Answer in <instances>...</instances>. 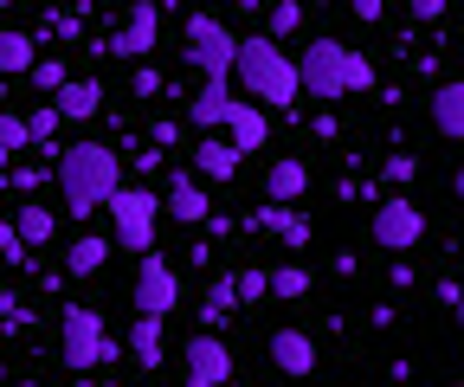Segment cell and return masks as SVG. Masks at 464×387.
<instances>
[{"label":"cell","mask_w":464,"mask_h":387,"mask_svg":"<svg viewBox=\"0 0 464 387\" xmlns=\"http://www.w3.org/2000/svg\"><path fill=\"white\" fill-rule=\"evenodd\" d=\"M52 181H58V200H65L72 219H91V213L110 207L116 188H123V161H116L110 142H72V149H58Z\"/></svg>","instance_id":"6da1fadb"},{"label":"cell","mask_w":464,"mask_h":387,"mask_svg":"<svg viewBox=\"0 0 464 387\" xmlns=\"http://www.w3.org/2000/svg\"><path fill=\"white\" fill-rule=\"evenodd\" d=\"M297 72H304V97H316V103H342L348 91H374V59L342 39H310L297 52Z\"/></svg>","instance_id":"7a4b0ae2"},{"label":"cell","mask_w":464,"mask_h":387,"mask_svg":"<svg viewBox=\"0 0 464 387\" xmlns=\"http://www.w3.org/2000/svg\"><path fill=\"white\" fill-rule=\"evenodd\" d=\"M232 78H239L258 103H297L304 97L297 59H284V39H271V33L239 39V65H232Z\"/></svg>","instance_id":"3957f363"},{"label":"cell","mask_w":464,"mask_h":387,"mask_svg":"<svg viewBox=\"0 0 464 387\" xmlns=\"http://www.w3.org/2000/svg\"><path fill=\"white\" fill-rule=\"evenodd\" d=\"M58 362H65L72 374H91V368L123 362L116 336L103 329V310H84V304H72V310H65V323H58Z\"/></svg>","instance_id":"277c9868"},{"label":"cell","mask_w":464,"mask_h":387,"mask_svg":"<svg viewBox=\"0 0 464 387\" xmlns=\"http://www.w3.org/2000/svg\"><path fill=\"white\" fill-rule=\"evenodd\" d=\"M161 213H168V200L161 194H149V188H116L110 194V227H116V246L123 252H155V227H161Z\"/></svg>","instance_id":"5b68a950"},{"label":"cell","mask_w":464,"mask_h":387,"mask_svg":"<svg viewBox=\"0 0 464 387\" xmlns=\"http://www.w3.org/2000/svg\"><path fill=\"white\" fill-rule=\"evenodd\" d=\"M181 59L200 72V78H232V65H239V39H232L226 20L213 14H194L188 33H181Z\"/></svg>","instance_id":"8992f818"},{"label":"cell","mask_w":464,"mask_h":387,"mask_svg":"<svg viewBox=\"0 0 464 387\" xmlns=\"http://www.w3.org/2000/svg\"><path fill=\"white\" fill-rule=\"evenodd\" d=\"M368 227H374V246H387V252H413V246L426 239V213H420V200H406V194H381Z\"/></svg>","instance_id":"52a82bcc"},{"label":"cell","mask_w":464,"mask_h":387,"mask_svg":"<svg viewBox=\"0 0 464 387\" xmlns=\"http://www.w3.org/2000/svg\"><path fill=\"white\" fill-rule=\"evenodd\" d=\"M174 304H181V278H174V265L161 252H142L136 285H130V310L136 316H168Z\"/></svg>","instance_id":"ba28073f"},{"label":"cell","mask_w":464,"mask_h":387,"mask_svg":"<svg viewBox=\"0 0 464 387\" xmlns=\"http://www.w3.org/2000/svg\"><path fill=\"white\" fill-rule=\"evenodd\" d=\"M181 381L188 387H232V349L213 336V329H200V336L181 343Z\"/></svg>","instance_id":"9c48e42d"},{"label":"cell","mask_w":464,"mask_h":387,"mask_svg":"<svg viewBox=\"0 0 464 387\" xmlns=\"http://www.w3.org/2000/svg\"><path fill=\"white\" fill-rule=\"evenodd\" d=\"M271 368H277L284 381H310V374H316V336H310V329H297V323L271 329Z\"/></svg>","instance_id":"30bf717a"},{"label":"cell","mask_w":464,"mask_h":387,"mask_svg":"<svg viewBox=\"0 0 464 387\" xmlns=\"http://www.w3.org/2000/svg\"><path fill=\"white\" fill-rule=\"evenodd\" d=\"M155 39H161L155 0H130V20H123V33H116V59H149Z\"/></svg>","instance_id":"8fae6325"},{"label":"cell","mask_w":464,"mask_h":387,"mask_svg":"<svg viewBox=\"0 0 464 387\" xmlns=\"http://www.w3.org/2000/svg\"><path fill=\"white\" fill-rule=\"evenodd\" d=\"M232 78H207L200 91H194V103H188V123L194 130H226V117H232Z\"/></svg>","instance_id":"7c38bea8"},{"label":"cell","mask_w":464,"mask_h":387,"mask_svg":"<svg viewBox=\"0 0 464 387\" xmlns=\"http://www.w3.org/2000/svg\"><path fill=\"white\" fill-rule=\"evenodd\" d=\"M239 142H232V136H200L194 142V175L200 181H232V175H239Z\"/></svg>","instance_id":"4fadbf2b"},{"label":"cell","mask_w":464,"mask_h":387,"mask_svg":"<svg viewBox=\"0 0 464 387\" xmlns=\"http://www.w3.org/2000/svg\"><path fill=\"white\" fill-rule=\"evenodd\" d=\"M304 188H310V169H304L297 155H277L271 169H265V194H271L277 207H297V200H304Z\"/></svg>","instance_id":"5bb4252c"},{"label":"cell","mask_w":464,"mask_h":387,"mask_svg":"<svg viewBox=\"0 0 464 387\" xmlns=\"http://www.w3.org/2000/svg\"><path fill=\"white\" fill-rule=\"evenodd\" d=\"M168 219H181V227H207V219H213L194 175H174V181H168Z\"/></svg>","instance_id":"9a60e30c"},{"label":"cell","mask_w":464,"mask_h":387,"mask_svg":"<svg viewBox=\"0 0 464 387\" xmlns=\"http://www.w3.org/2000/svg\"><path fill=\"white\" fill-rule=\"evenodd\" d=\"M52 103L65 110V123H91L97 110H103V84L97 78H65V91H58Z\"/></svg>","instance_id":"2e32d148"},{"label":"cell","mask_w":464,"mask_h":387,"mask_svg":"<svg viewBox=\"0 0 464 387\" xmlns=\"http://www.w3.org/2000/svg\"><path fill=\"white\" fill-rule=\"evenodd\" d=\"M432 130L451 136V142H464V78H451V84L432 91Z\"/></svg>","instance_id":"e0dca14e"},{"label":"cell","mask_w":464,"mask_h":387,"mask_svg":"<svg viewBox=\"0 0 464 387\" xmlns=\"http://www.w3.org/2000/svg\"><path fill=\"white\" fill-rule=\"evenodd\" d=\"M226 130H232V142H239V155H258L265 136H271V123H265V110H258V103H232Z\"/></svg>","instance_id":"ac0fdd59"},{"label":"cell","mask_w":464,"mask_h":387,"mask_svg":"<svg viewBox=\"0 0 464 387\" xmlns=\"http://www.w3.org/2000/svg\"><path fill=\"white\" fill-rule=\"evenodd\" d=\"M258 227H271V233H277L290 252H304V246H310V219H304L297 207H277V200H271V207L258 213Z\"/></svg>","instance_id":"d6986e66"},{"label":"cell","mask_w":464,"mask_h":387,"mask_svg":"<svg viewBox=\"0 0 464 387\" xmlns=\"http://www.w3.org/2000/svg\"><path fill=\"white\" fill-rule=\"evenodd\" d=\"M33 65H39L33 39L14 33V26H0V78H33Z\"/></svg>","instance_id":"ffe728a7"},{"label":"cell","mask_w":464,"mask_h":387,"mask_svg":"<svg viewBox=\"0 0 464 387\" xmlns=\"http://www.w3.org/2000/svg\"><path fill=\"white\" fill-rule=\"evenodd\" d=\"M161 323H168V316H136V323H130V355H136V368H161Z\"/></svg>","instance_id":"44dd1931"},{"label":"cell","mask_w":464,"mask_h":387,"mask_svg":"<svg viewBox=\"0 0 464 387\" xmlns=\"http://www.w3.org/2000/svg\"><path fill=\"white\" fill-rule=\"evenodd\" d=\"M14 227H20V239H26V252H39L52 233H58V213L52 207H39V200H26L20 213H14Z\"/></svg>","instance_id":"7402d4cb"},{"label":"cell","mask_w":464,"mask_h":387,"mask_svg":"<svg viewBox=\"0 0 464 387\" xmlns=\"http://www.w3.org/2000/svg\"><path fill=\"white\" fill-rule=\"evenodd\" d=\"M232 310H239V285H232V278H213L207 297H200V323L219 329V323H232Z\"/></svg>","instance_id":"603a6c76"},{"label":"cell","mask_w":464,"mask_h":387,"mask_svg":"<svg viewBox=\"0 0 464 387\" xmlns=\"http://www.w3.org/2000/svg\"><path fill=\"white\" fill-rule=\"evenodd\" d=\"M103 258H110V239L84 233V239L65 252V271H72V278H97V271H103Z\"/></svg>","instance_id":"cb8c5ba5"},{"label":"cell","mask_w":464,"mask_h":387,"mask_svg":"<svg viewBox=\"0 0 464 387\" xmlns=\"http://www.w3.org/2000/svg\"><path fill=\"white\" fill-rule=\"evenodd\" d=\"M304 26V0H271V14H265V33L271 39H290Z\"/></svg>","instance_id":"d4e9b609"},{"label":"cell","mask_w":464,"mask_h":387,"mask_svg":"<svg viewBox=\"0 0 464 387\" xmlns=\"http://www.w3.org/2000/svg\"><path fill=\"white\" fill-rule=\"evenodd\" d=\"M304 291H310V271H304V265H277V271H271V297L297 304Z\"/></svg>","instance_id":"484cf974"},{"label":"cell","mask_w":464,"mask_h":387,"mask_svg":"<svg viewBox=\"0 0 464 387\" xmlns=\"http://www.w3.org/2000/svg\"><path fill=\"white\" fill-rule=\"evenodd\" d=\"M33 142V117H20V110H0V149H26Z\"/></svg>","instance_id":"4316f807"},{"label":"cell","mask_w":464,"mask_h":387,"mask_svg":"<svg viewBox=\"0 0 464 387\" xmlns=\"http://www.w3.org/2000/svg\"><path fill=\"white\" fill-rule=\"evenodd\" d=\"M232 285H239V304H265V297H271V271L246 265V271H239V278H232Z\"/></svg>","instance_id":"83f0119b"},{"label":"cell","mask_w":464,"mask_h":387,"mask_svg":"<svg viewBox=\"0 0 464 387\" xmlns=\"http://www.w3.org/2000/svg\"><path fill=\"white\" fill-rule=\"evenodd\" d=\"M65 78H72V72H65V59H39V65H33V84H39L45 97L65 91Z\"/></svg>","instance_id":"f1b7e54d"},{"label":"cell","mask_w":464,"mask_h":387,"mask_svg":"<svg viewBox=\"0 0 464 387\" xmlns=\"http://www.w3.org/2000/svg\"><path fill=\"white\" fill-rule=\"evenodd\" d=\"M26 117H33V142H52V130L65 123V110H58V103H39V110H26Z\"/></svg>","instance_id":"f546056e"},{"label":"cell","mask_w":464,"mask_h":387,"mask_svg":"<svg viewBox=\"0 0 464 387\" xmlns=\"http://www.w3.org/2000/svg\"><path fill=\"white\" fill-rule=\"evenodd\" d=\"M0 258L26 265V239H20V227H14V219H0Z\"/></svg>","instance_id":"4dcf8cb0"},{"label":"cell","mask_w":464,"mask_h":387,"mask_svg":"<svg viewBox=\"0 0 464 387\" xmlns=\"http://www.w3.org/2000/svg\"><path fill=\"white\" fill-rule=\"evenodd\" d=\"M381 169H387V181H393V188H406V181L420 175V161H413V155H387Z\"/></svg>","instance_id":"1f68e13d"},{"label":"cell","mask_w":464,"mask_h":387,"mask_svg":"<svg viewBox=\"0 0 464 387\" xmlns=\"http://www.w3.org/2000/svg\"><path fill=\"white\" fill-rule=\"evenodd\" d=\"M348 14H355V20H381L387 0H348Z\"/></svg>","instance_id":"d6a6232c"},{"label":"cell","mask_w":464,"mask_h":387,"mask_svg":"<svg viewBox=\"0 0 464 387\" xmlns=\"http://www.w3.org/2000/svg\"><path fill=\"white\" fill-rule=\"evenodd\" d=\"M413 7V20H445V0H406Z\"/></svg>","instance_id":"836d02e7"},{"label":"cell","mask_w":464,"mask_h":387,"mask_svg":"<svg viewBox=\"0 0 464 387\" xmlns=\"http://www.w3.org/2000/svg\"><path fill=\"white\" fill-rule=\"evenodd\" d=\"M239 14H271V0H232Z\"/></svg>","instance_id":"e575fe53"},{"label":"cell","mask_w":464,"mask_h":387,"mask_svg":"<svg viewBox=\"0 0 464 387\" xmlns=\"http://www.w3.org/2000/svg\"><path fill=\"white\" fill-rule=\"evenodd\" d=\"M72 387H116V381H91V374H72Z\"/></svg>","instance_id":"d590c367"},{"label":"cell","mask_w":464,"mask_h":387,"mask_svg":"<svg viewBox=\"0 0 464 387\" xmlns=\"http://www.w3.org/2000/svg\"><path fill=\"white\" fill-rule=\"evenodd\" d=\"M451 188H458V200H464V169H458V175H451Z\"/></svg>","instance_id":"8d00e7d4"},{"label":"cell","mask_w":464,"mask_h":387,"mask_svg":"<svg viewBox=\"0 0 464 387\" xmlns=\"http://www.w3.org/2000/svg\"><path fill=\"white\" fill-rule=\"evenodd\" d=\"M7 155H14V149H0V175H7Z\"/></svg>","instance_id":"74e56055"},{"label":"cell","mask_w":464,"mask_h":387,"mask_svg":"<svg viewBox=\"0 0 464 387\" xmlns=\"http://www.w3.org/2000/svg\"><path fill=\"white\" fill-rule=\"evenodd\" d=\"M0 103H7V78H0Z\"/></svg>","instance_id":"f35d334b"},{"label":"cell","mask_w":464,"mask_h":387,"mask_svg":"<svg viewBox=\"0 0 464 387\" xmlns=\"http://www.w3.org/2000/svg\"><path fill=\"white\" fill-rule=\"evenodd\" d=\"M458 323H464V304H458Z\"/></svg>","instance_id":"ab89813d"},{"label":"cell","mask_w":464,"mask_h":387,"mask_svg":"<svg viewBox=\"0 0 464 387\" xmlns=\"http://www.w3.org/2000/svg\"><path fill=\"white\" fill-rule=\"evenodd\" d=\"M451 387H464V381H451Z\"/></svg>","instance_id":"60d3db41"},{"label":"cell","mask_w":464,"mask_h":387,"mask_svg":"<svg viewBox=\"0 0 464 387\" xmlns=\"http://www.w3.org/2000/svg\"><path fill=\"white\" fill-rule=\"evenodd\" d=\"M0 7H7V0H0Z\"/></svg>","instance_id":"b9f144b4"}]
</instances>
